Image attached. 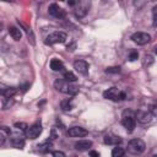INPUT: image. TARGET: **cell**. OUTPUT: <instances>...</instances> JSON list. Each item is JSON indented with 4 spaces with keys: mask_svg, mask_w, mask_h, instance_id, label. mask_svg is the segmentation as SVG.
<instances>
[{
    "mask_svg": "<svg viewBox=\"0 0 157 157\" xmlns=\"http://www.w3.org/2000/svg\"><path fill=\"white\" fill-rule=\"evenodd\" d=\"M124 155H125V150L123 147L117 146L112 150V157H124Z\"/></svg>",
    "mask_w": 157,
    "mask_h": 157,
    "instance_id": "18",
    "label": "cell"
},
{
    "mask_svg": "<svg viewBox=\"0 0 157 157\" xmlns=\"http://www.w3.org/2000/svg\"><path fill=\"white\" fill-rule=\"evenodd\" d=\"M88 9H90V2L88 1H76V5H75L76 17H78V18L85 17L86 13L88 12Z\"/></svg>",
    "mask_w": 157,
    "mask_h": 157,
    "instance_id": "7",
    "label": "cell"
},
{
    "mask_svg": "<svg viewBox=\"0 0 157 157\" xmlns=\"http://www.w3.org/2000/svg\"><path fill=\"white\" fill-rule=\"evenodd\" d=\"M120 142H121V139L117 135H105L104 136V144H107V145H117L118 146V144H120Z\"/></svg>",
    "mask_w": 157,
    "mask_h": 157,
    "instance_id": "14",
    "label": "cell"
},
{
    "mask_svg": "<svg viewBox=\"0 0 157 157\" xmlns=\"http://www.w3.org/2000/svg\"><path fill=\"white\" fill-rule=\"evenodd\" d=\"M54 86L58 91H60L65 94H69V96H75L78 92V86L77 85H74L71 82H66L65 80H56Z\"/></svg>",
    "mask_w": 157,
    "mask_h": 157,
    "instance_id": "1",
    "label": "cell"
},
{
    "mask_svg": "<svg viewBox=\"0 0 157 157\" xmlns=\"http://www.w3.org/2000/svg\"><path fill=\"white\" fill-rule=\"evenodd\" d=\"M92 146V141L90 140H80L75 144V148L78 151H87Z\"/></svg>",
    "mask_w": 157,
    "mask_h": 157,
    "instance_id": "13",
    "label": "cell"
},
{
    "mask_svg": "<svg viewBox=\"0 0 157 157\" xmlns=\"http://www.w3.org/2000/svg\"><path fill=\"white\" fill-rule=\"evenodd\" d=\"M64 80L66 81V82H75L76 80H77V77L71 72V71H65L64 72Z\"/></svg>",
    "mask_w": 157,
    "mask_h": 157,
    "instance_id": "20",
    "label": "cell"
},
{
    "mask_svg": "<svg viewBox=\"0 0 157 157\" xmlns=\"http://www.w3.org/2000/svg\"><path fill=\"white\" fill-rule=\"evenodd\" d=\"M121 124L123 126L129 131H134L135 125H136V119H135V114L131 110H125L123 113V118H121Z\"/></svg>",
    "mask_w": 157,
    "mask_h": 157,
    "instance_id": "2",
    "label": "cell"
},
{
    "mask_svg": "<svg viewBox=\"0 0 157 157\" xmlns=\"http://www.w3.org/2000/svg\"><path fill=\"white\" fill-rule=\"evenodd\" d=\"M61 109L64 110V112H69V110H71L72 109V103H71V98H67V99H64L63 102H61Z\"/></svg>",
    "mask_w": 157,
    "mask_h": 157,
    "instance_id": "19",
    "label": "cell"
},
{
    "mask_svg": "<svg viewBox=\"0 0 157 157\" xmlns=\"http://www.w3.org/2000/svg\"><path fill=\"white\" fill-rule=\"evenodd\" d=\"M40 132H42V124L40 123H34L33 125H31L26 129L25 135H26V137L34 140L40 135Z\"/></svg>",
    "mask_w": 157,
    "mask_h": 157,
    "instance_id": "6",
    "label": "cell"
},
{
    "mask_svg": "<svg viewBox=\"0 0 157 157\" xmlns=\"http://www.w3.org/2000/svg\"><path fill=\"white\" fill-rule=\"evenodd\" d=\"M4 142H5V135H4L2 132H0V146H1Z\"/></svg>",
    "mask_w": 157,
    "mask_h": 157,
    "instance_id": "30",
    "label": "cell"
},
{
    "mask_svg": "<svg viewBox=\"0 0 157 157\" xmlns=\"http://www.w3.org/2000/svg\"><path fill=\"white\" fill-rule=\"evenodd\" d=\"M17 130H22V131H26V129L28 128V125L26 124V123H15V125H13Z\"/></svg>",
    "mask_w": 157,
    "mask_h": 157,
    "instance_id": "24",
    "label": "cell"
},
{
    "mask_svg": "<svg viewBox=\"0 0 157 157\" xmlns=\"http://www.w3.org/2000/svg\"><path fill=\"white\" fill-rule=\"evenodd\" d=\"M131 39H132V42H135L139 45H145L151 40V36L145 32H136L131 36Z\"/></svg>",
    "mask_w": 157,
    "mask_h": 157,
    "instance_id": "8",
    "label": "cell"
},
{
    "mask_svg": "<svg viewBox=\"0 0 157 157\" xmlns=\"http://www.w3.org/2000/svg\"><path fill=\"white\" fill-rule=\"evenodd\" d=\"M50 147H52L50 142H44L42 145H38V150L40 152H48V151H50Z\"/></svg>",
    "mask_w": 157,
    "mask_h": 157,
    "instance_id": "22",
    "label": "cell"
},
{
    "mask_svg": "<svg viewBox=\"0 0 157 157\" xmlns=\"http://www.w3.org/2000/svg\"><path fill=\"white\" fill-rule=\"evenodd\" d=\"M0 93H1L2 96H5L6 98H10V97H12V96L16 93V88H13V87L1 88V90H0Z\"/></svg>",
    "mask_w": 157,
    "mask_h": 157,
    "instance_id": "17",
    "label": "cell"
},
{
    "mask_svg": "<svg viewBox=\"0 0 157 157\" xmlns=\"http://www.w3.org/2000/svg\"><path fill=\"white\" fill-rule=\"evenodd\" d=\"M11 142H12V145L15 146V147H17V148H22L23 147V145H25V141L21 139V137H13L12 140H11Z\"/></svg>",
    "mask_w": 157,
    "mask_h": 157,
    "instance_id": "21",
    "label": "cell"
},
{
    "mask_svg": "<svg viewBox=\"0 0 157 157\" xmlns=\"http://www.w3.org/2000/svg\"><path fill=\"white\" fill-rule=\"evenodd\" d=\"M90 157H99V153L97 151H91L90 152Z\"/></svg>",
    "mask_w": 157,
    "mask_h": 157,
    "instance_id": "29",
    "label": "cell"
},
{
    "mask_svg": "<svg viewBox=\"0 0 157 157\" xmlns=\"http://www.w3.org/2000/svg\"><path fill=\"white\" fill-rule=\"evenodd\" d=\"M107 74H119L120 72V67L119 66H109L105 69Z\"/></svg>",
    "mask_w": 157,
    "mask_h": 157,
    "instance_id": "23",
    "label": "cell"
},
{
    "mask_svg": "<svg viewBox=\"0 0 157 157\" xmlns=\"http://www.w3.org/2000/svg\"><path fill=\"white\" fill-rule=\"evenodd\" d=\"M74 69L81 75L88 74V64L85 60H75L74 61Z\"/></svg>",
    "mask_w": 157,
    "mask_h": 157,
    "instance_id": "12",
    "label": "cell"
},
{
    "mask_svg": "<svg viewBox=\"0 0 157 157\" xmlns=\"http://www.w3.org/2000/svg\"><path fill=\"white\" fill-rule=\"evenodd\" d=\"M103 97L107 98V99L118 102V101L125 99V98H126V94H125L124 92H120L117 87H110V88H108L107 91L103 92Z\"/></svg>",
    "mask_w": 157,
    "mask_h": 157,
    "instance_id": "4",
    "label": "cell"
},
{
    "mask_svg": "<svg viewBox=\"0 0 157 157\" xmlns=\"http://www.w3.org/2000/svg\"><path fill=\"white\" fill-rule=\"evenodd\" d=\"M66 40V33L61 32V31H56L50 33L47 38H45V44L52 45V44H56V43H64Z\"/></svg>",
    "mask_w": 157,
    "mask_h": 157,
    "instance_id": "5",
    "label": "cell"
},
{
    "mask_svg": "<svg viewBox=\"0 0 157 157\" xmlns=\"http://www.w3.org/2000/svg\"><path fill=\"white\" fill-rule=\"evenodd\" d=\"M151 114H152V117H155L156 114H157V112H156V105L155 104H152L151 107H150V110H148Z\"/></svg>",
    "mask_w": 157,
    "mask_h": 157,
    "instance_id": "27",
    "label": "cell"
},
{
    "mask_svg": "<svg viewBox=\"0 0 157 157\" xmlns=\"http://www.w3.org/2000/svg\"><path fill=\"white\" fill-rule=\"evenodd\" d=\"M9 33H10V36L12 37V39H15V40H20L21 37H22V32H21V29L17 28V27H15V26L9 27Z\"/></svg>",
    "mask_w": 157,
    "mask_h": 157,
    "instance_id": "15",
    "label": "cell"
},
{
    "mask_svg": "<svg viewBox=\"0 0 157 157\" xmlns=\"http://www.w3.org/2000/svg\"><path fill=\"white\" fill-rule=\"evenodd\" d=\"M1 28H2V25H1V23H0V31H1Z\"/></svg>",
    "mask_w": 157,
    "mask_h": 157,
    "instance_id": "31",
    "label": "cell"
},
{
    "mask_svg": "<svg viewBox=\"0 0 157 157\" xmlns=\"http://www.w3.org/2000/svg\"><path fill=\"white\" fill-rule=\"evenodd\" d=\"M53 157H66V155L61 151H54L53 152Z\"/></svg>",
    "mask_w": 157,
    "mask_h": 157,
    "instance_id": "26",
    "label": "cell"
},
{
    "mask_svg": "<svg viewBox=\"0 0 157 157\" xmlns=\"http://www.w3.org/2000/svg\"><path fill=\"white\" fill-rule=\"evenodd\" d=\"M137 58H139V53H137V52H131V53L129 54V60H130V61H135Z\"/></svg>",
    "mask_w": 157,
    "mask_h": 157,
    "instance_id": "25",
    "label": "cell"
},
{
    "mask_svg": "<svg viewBox=\"0 0 157 157\" xmlns=\"http://www.w3.org/2000/svg\"><path fill=\"white\" fill-rule=\"evenodd\" d=\"M145 59H147V61H148V63H147V66H150V65L153 63V59H152V56H151V55H147Z\"/></svg>",
    "mask_w": 157,
    "mask_h": 157,
    "instance_id": "28",
    "label": "cell"
},
{
    "mask_svg": "<svg viewBox=\"0 0 157 157\" xmlns=\"http://www.w3.org/2000/svg\"><path fill=\"white\" fill-rule=\"evenodd\" d=\"M48 11H49V13H50L52 16H54V17H56V18H64L65 15H66L65 11H64L59 5H56V4H52V5H49Z\"/></svg>",
    "mask_w": 157,
    "mask_h": 157,
    "instance_id": "11",
    "label": "cell"
},
{
    "mask_svg": "<svg viewBox=\"0 0 157 157\" xmlns=\"http://www.w3.org/2000/svg\"><path fill=\"white\" fill-rule=\"evenodd\" d=\"M135 119H137V121L141 124H147L152 120V114L148 110H139L135 114Z\"/></svg>",
    "mask_w": 157,
    "mask_h": 157,
    "instance_id": "9",
    "label": "cell"
},
{
    "mask_svg": "<svg viewBox=\"0 0 157 157\" xmlns=\"http://www.w3.org/2000/svg\"><path fill=\"white\" fill-rule=\"evenodd\" d=\"M153 157H157V156H156V155H155V156H153Z\"/></svg>",
    "mask_w": 157,
    "mask_h": 157,
    "instance_id": "32",
    "label": "cell"
},
{
    "mask_svg": "<svg viewBox=\"0 0 157 157\" xmlns=\"http://www.w3.org/2000/svg\"><path fill=\"white\" fill-rule=\"evenodd\" d=\"M50 69L53 71H61L64 69V64L59 59H52L50 60Z\"/></svg>",
    "mask_w": 157,
    "mask_h": 157,
    "instance_id": "16",
    "label": "cell"
},
{
    "mask_svg": "<svg viewBox=\"0 0 157 157\" xmlns=\"http://www.w3.org/2000/svg\"><path fill=\"white\" fill-rule=\"evenodd\" d=\"M146 145L141 139H132L128 144V151L132 155H140L145 151Z\"/></svg>",
    "mask_w": 157,
    "mask_h": 157,
    "instance_id": "3",
    "label": "cell"
},
{
    "mask_svg": "<svg viewBox=\"0 0 157 157\" xmlns=\"http://www.w3.org/2000/svg\"><path fill=\"white\" fill-rule=\"evenodd\" d=\"M87 134H88V131L85 128H81V126H72L67 130V135L71 136V137H83Z\"/></svg>",
    "mask_w": 157,
    "mask_h": 157,
    "instance_id": "10",
    "label": "cell"
}]
</instances>
